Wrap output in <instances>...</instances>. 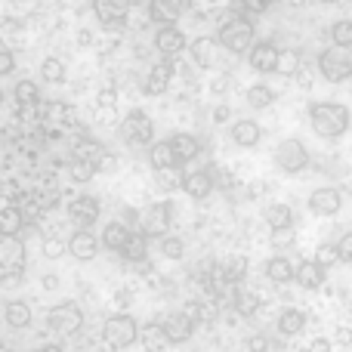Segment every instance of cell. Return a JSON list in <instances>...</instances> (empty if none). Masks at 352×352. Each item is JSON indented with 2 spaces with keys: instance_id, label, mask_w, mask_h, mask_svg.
Wrapping results in <instances>:
<instances>
[{
  "instance_id": "24",
  "label": "cell",
  "mask_w": 352,
  "mask_h": 352,
  "mask_svg": "<svg viewBox=\"0 0 352 352\" xmlns=\"http://www.w3.org/2000/svg\"><path fill=\"white\" fill-rule=\"evenodd\" d=\"M188 53H192V62L198 68H210L217 62V41L213 37H195L188 43Z\"/></svg>"
},
{
  "instance_id": "19",
  "label": "cell",
  "mask_w": 352,
  "mask_h": 352,
  "mask_svg": "<svg viewBox=\"0 0 352 352\" xmlns=\"http://www.w3.org/2000/svg\"><path fill=\"white\" fill-rule=\"evenodd\" d=\"M161 324H164L170 343H186L188 337L195 334V318L188 316V312H170V316H167Z\"/></svg>"
},
{
  "instance_id": "3",
  "label": "cell",
  "mask_w": 352,
  "mask_h": 352,
  "mask_svg": "<svg viewBox=\"0 0 352 352\" xmlns=\"http://www.w3.org/2000/svg\"><path fill=\"white\" fill-rule=\"evenodd\" d=\"M140 324H136V318L133 316H111V318H105V324H102V340H105V346L109 349H127V346H133L136 340H140Z\"/></svg>"
},
{
  "instance_id": "53",
  "label": "cell",
  "mask_w": 352,
  "mask_h": 352,
  "mask_svg": "<svg viewBox=\"0 0 352 352\" xmlns=\"http://www.w3.org/2000/svg\"><path fill=\"white\" fill-rule=\"evenodd\" d=\"M229 118H232L229 105H217V109H213V124H223V121H229Z\"/></svg>"
},
{
  "instance_id": "2",
  "label": "cell",
  "mask_w": 352,
  "mask_h": 352,
  "mask_svg": "<svg viewBox=\"0 0 352 352\" xmlns=\"http://www.w3.org/2000/svg\"><path fill=\"white\" fill-rule=\"evenodd\" d=\"M0 272L6 287H16L25 278V244L19 241V235H3L0 241Z\"/></svg>"
},
{
  "instance_id": "22",
  "label": "cell",
  "mask_w": 352,
  "mask_h": 352,
  "mask_svg": "<svg viewBox=\"0 0 352 352\" xmlns=\"http://www.w3.org/2000/svg\"><path fill=\"white\" fill-rule=\"evenodd\" d=\"M130 235H133V229H130L124 219H115V223H109V226L102 229V248H109V250H115V254H121L124 244L130 241Z\"/></svg>"
},
{
  "instance_id": "49",
  "label": "cell",
  "mask_w": 352,
  "mask_h": 352,
  "mask_svg": "<svg viewBox=\"0 0 352 352\" xmlns=\"http://www.w3.org/2000/svg\"><path fill=\"white\" fill-rule=\"evenodd\" d=\"M337 248H340V256L343 263H352V232H346V235L337 241Z\"/></svg>"
},
{
  "instance_id": "26",
  "label": "cell",
  "mask_w": 352,
  "mask_h": 352,
  "mask_svg": "<svg viewBox=\"0 0 352 352\" xmlns=\"http://www.w3.org/2000/svg\"><path fill=\"white\" fill-rule=\"evenodd\" d=\"M266 278L275 285H287V281L297 278V266H294L287 256H269L266 260Z\"/></svg>"
},
{
  "instance_id": "54",
  "label": "cell",
  "mask_w": 352,
  "mask_h": 352,
  "mask_svg": "<svg viewBox=\"0 0 352 352\" xmlns=\"http://www.w3.org/2000/svg\"><path fill=\"white\" fill-rule=\"evenodd\" d=\"M115 102H118L115 90H102V93H99V105H102V109H111Z\"/></svg>"
},
{
  "instance_id": "40",
  "label": "cell",
  "mask_w": 352,
  "mask_h": 352,
  "mask_svg": "<svg viewBox=\"0 0 352 352\" xmlns=\"http://www.w3.org/2000/svg\"><path fill=\"white\" fill-rule=\"evenodd\" d=\"M158 250H161V256H167V260H182L186 244H182V238H176V235H164V238H158Z\"/></svg>"
},
{
  "instance_id": "14",
  "label": "cell",
  "mask_w": 352,
  "mask_h": 352,
  "mask_svg": "<svg viewBox=\"0 0 352 352\" xmlns=\"http://www.w3.org/2000/svg\"><path fill=\"white\" fill-rule=\"evenodd\" d=\"M173 74H176L173 59H164V56H161L146 74V93L148 96H161V93H167L170 84H173Z\"/></svg>"
},
{
  "instance_id": "6",
  "label": "cell",
  "mask_w": 352,
  "mask_h": 352,
  "mask_svg": "<svg viewBox=\"0 0 352 352\" xmlns=\"http://www.w3.org/2000/svg\"><path fill=\"white\" fill-rule=\"evenodd\" d=\"M219 43H223L229 53H235V56L250 53V50H254V43H256L254 25L241 22V19H232V22L219 25Z\"/></svg>"
},
{
  "instance_id": "8",
  "label": "cell",
  "mask_w": 352,
  "mask_h": 352,
  "mask_svg": "<svg viewBox=\"0 0 352 352\" xmlns=\"http://www.w3.org/2000/svg\"><path fill=\"white\" fill-rule=\"evenodd\" d=\"M275 164H278V170L285 173H300L309 167V148H306V142L300 140H281L278 148H275Z\"/></svg>"
},
{
  "instance_id": "51",
  "label": "cell",
  "mask_w": 352,
  "mask_h": 352,
  "mask_svg": "<svg viewBox=\"0 0 352 352\" xmlns=\"http://www.w3.org/2000/svg\"><path fill=\"white\" fill-rule=\"evenodd\" d=\"M248 352H269V340L263 334H256V337H250V343H248Z\"/></svg>"
},
{
  "instance_id": "52",
  "label": "cell",
  "mask_w": 352,
  "mask_h": 352,
  "mask_svg": "<svg viewBox=\"0 0 352 352\" xmlns=\"http://www.w3.org/2000/svg\"><path fill=\"white\" fill-rule=\"evenodd\" d=\"M334 343H340V346H352V328H337Z\"/></svg>"
},
{
  "instance_id": "47",
  "label": "cell",
  "mask_w": 352,
  "mask_h": 352,
  "mask_svg": "<svg viewBox=\"0 0 352 352\" xmlns=\"http://www.w3.org/2000/svg\"><path fill=\"white\" fill-rule=\"evenodd\" d=\"M158 186L167 188V192H173V188H182V179L173 170H158Z\"/></svg>"
},
{
  "instance_id": "13",
  "label": "cell",
  "mask_w": 352,
  "mask_h": 352,
  "mask_svg": "<svg viewBox=\"0 0 352 352\" xmlns=\"http://www.w3.org/2000/svg\"><path fill=\"white\" fill-rule=\"evenodd\" d=\"M155 50H158L164 59H176L182 50H188V37L182 34V28H176V25H161L158 34H155Z\"/></svg>"
},
{
  "instance_id": "25",
  "label": "cell",
  "mask_w": 352,
  "mask_h": 352,
  "mask_svg": "<svg viewBox=\"0 0 352 352\" xmlns=\"http://www.w3.org/2000/svg\"><path fill=\"white\" fill-rule=\"evenodd\" d=\"M297 285L306 287V291H316V287L324 285V266L318 260H303L297 266Z\"/></svg>"
},
{
  "instance_id": "37",
  "label": "cell",
  "mask_w": 352,
  "mask_h": 352,
  "mask_svg": "<svg viewBox=\"0 0 352 352\" xmlns=\"http://www.w3.org/2000/svg\"><path fill=\"white\" fill-rule=\"evenodd\" d=\"M41 80L43 84H62L65 80V62L50 56V59L41 62Z\"/></svg>"
},
{
  "instance_id": "1",
  "label": "cell",
  "mask_w": 352,
  "mask_h": 352,
  "mask_svg": "<svg viewBox=\"0 0 352 352\" xmlns=\"http://www.w3.org/2000/svg\"><path fill=\"white\" fill-rule=\"evenodd\" d=\"M349 121H352L349 109L340 105V102L322 99V102L309 105V124L318 136H324V140H337V136H343L349 130Z\"/></svg>"
},
{
  "instance_id": "39",
  "label": "cell",
  "mask_w": 352,
  "mask_h": 352,
  "mask_svg": "<svg viewBox=\"0 0 352 352\" xmlns=\"http://www.w3.org/2000/svg\"><path fill=\"white\" fill-rule=\"evenodd\" d=\"M244 272H248V260H244V256H229V260L219 266V278H223V285L226 281H241Z\"/></svg>"
},
{
  "instance_id": "41",
  "label": "cell",
  "mask_w": 352,
  "mask_h": 352,
  "mask_svg": "<svg viewBox=\"0 0 352 352\" xmlns=\"http://www.w3.org/2000/svg\"><path fill=\"white\" fill-rule=\"evenodd\" d=\"M331 43L337 47H352V19H340L331 25Z\"/></svg>"
},
{
  "instance_id": "31",
  "label": "cell",
  "mask_w": 352,
  "mask_h": 352,
  "mask_svg": "<svg viewBox=\"0 0 352 352\" xmlns=\"http://www.w3.org/2000/svg\"><path fill=\"white\" fill-rule=\"evenodd\" d=\"M121 256H124V260H130V263H142V260H146V256H148V235H146V232H133V235H130V241L124 244Z\"/></svg>"
},
{
  "instance_id": "55",
  "label": "cell",
  "mask_w": 352,
  "mask_h": 352,
  "mask_svg": "<svg viewBox=\"0 0 352 352\" xmlns=\"http://www.w3.org/2000/svg\"><path fill=\"white\" fill-rule=\"evenodd\" d=\"M331 346H334V343H331V340H324V337H318V340H312L309 352H331Z\"/></svg>"
},
{
  "instance_id": "32",
  "label": "cell",
  "mask_w": 352,
  "mask_h": 352,
  "mask_svg": "<svg viewBox=\"0 0 352 352\" xmlns=\"http://www.w3.org/2000/svg\"><path fill=\"white\" fill-rule=\"evenodd\" d=\"M266 223H269V229H291L294 226V210H291V204H269L266 207Z\"/></svg>"
},
{
  "instance_id": "11",
  "label": "cell",
  "mask_w": 352,
  "mask_h": 352,
  "mask_svg": "<svg viewBox=\"0 0 352 352\" xmlns=\"http://www.w3.org/2000/svg\"><path fill=\"white\" fill-rule=\"evenodd\" d=\"M278 59H281V50L275 47L272 41H256L254 50L248 53V62L256 74H272L278 72Z\"/></svg>"
},
{
  "instance_id": "45",
  "label": "cell",
  "mask_w": 352,
  "mask_h": 352,
  "mask_svg": "<svg viewBox=\"0 0 352 352\" xmlns=\"http://www.w3.org/2000/svg\"><path fill=\"white\" fill-rule=\"evenodd\" d=\"M275 0H238V6H241L244 12H250V16H260V12L272 10Z\"/></svg>"
},
{
  "instance_id": "5",
  "label": "cell",
  "mask_w": 352,
  "mask_h": 352,
  "mask_svg": "<svg viewBox=\"0 0 352 352\" xmlns=\"http://www.w3.org/2000/svg\"><path fill=\"white\" fill-rule=\"evenodd\" d=\"M47 328L56 331L59 337H74L80 328H84V312H80L78 303L65 300V303H59V306H53V309H50Z\"/></svg>"
},
{
  "instance_id": "34",
  "label": "cell",
  "mask_w": 352,
  "mask_h": 352,
  "mask_svg": "<svg viewBox=\"0 0 352 352\" xmlns=\"http://www.w3.org/2000/svg\"><path fill=\"white\" fill-rule=\"evenodd\" d=\"M140 340H142V346L146 349H164L167 343H170V337H167L164 324L152 322V324H146V328L140 331Z\"/></svg>"
},
{
  "instance_id": "36",
  "label": "cell",
  "mask_w": 352,
  "mask_h": 352,
  "mask_svg": "<svg viewBox=\"0 0 352 352\" xmlns=\"http://www.w3.org/2000/svg\"><path fill=\"white\" fill-rule=\"evenodd\" d=\"M99 164L90 158H74L72 164H68V176H72V182H90L93 176H96Z\"/></svg>"
},
{
  "instance_id": "27",
  "label": "cell",
  "mask_w": 352,
  "mask_h": 352,
  "mask_svg": "<svg viewBox=\"0 0 352 352\" xmlns=\"http://www.w3.org/2000/svg\"><path fill=\"white\" fill-rule=\"evenodd\" d=\"M170 142H173V152H176V158H179V164L198 158V152H201L198 136H192V133H173Z\"/></svg>"
},
{
  "instance_id": "44",
  "label": "cell",
  "mask_w": 352,
  "mask_h": 352,
  "mask_svg": "<svg viewBox=\"0 0 352 352\" xmlns=\"http://www.w3.org/2000/svg\"><path fill=\"white\" fill-rule=\"evenodd\" d=\"M65 250H68V244L62 241L59 235H47V238H43V256H47V260H59Z\"/></svg>"
},
{
  "instance_id": "28",
  "label": "cell",
  "mask_w": 352,
  "mask_h": 352,
  "mask_svg": "<svg viewBox=\"0 0 352 352\" xmlns=\"http://www.w3.org/2000/svg\"><path fill=\"white\" fill-rule=\"evenodd\" d=\"M306 328V312L303 309H285L278 316V334L281 337H297Z\"/></svg>"
},
{
  "instance_id": "58",
  "label": "cell",
  "mask_w": 352,
  "mask_h": 352,
  "mask_svg": "<svg viewBox=\"0 0 352 352\" xmlns=\"http://www.w3.org/2000/svg\"><path fill=\"white\" fill-rule=\"evenodd\" d=\"M37 352H65V349H62L59 343H43V346L37 349Z\"/></svg>"
},
{
  "instance_id": "18",
  "label": "cell",
  "mask_w": 352,
  "mask_h": 352,
  "mask_svg": "<svg viewBox=\"0 0 352 352\" xmlns=\"http://www.w3.org/2000/svg\"><path fill=\"white\" fill-rule=\"evenodd\" d=\"M68 250H72V256L74 260H80V263H90L93 256L99 254V238L93 235L90 229H78L72 235V241H68Z\"/></svg>"
},
{
  "instance_id": "38",
  "label": "cell",
  "mask_w": 352,
  "mask_h": 352,
  "mask_svg": "<svg viewBox=\"0 0 352 352\" xmlns=\"http://www.w3.org/2000/svg\"><path fill=\"white\" fill-rule=\"evenodd\" d=\"M12 96H16L19 109H31V105H37V99H41V90H37L34 80H19Z\"/></svg>"
},
{
  "instance_id": "10",
  "label": "cell",
  "mask_w": 352,
  "mask_h": 352,
  "mask_svg": "<svg viewBox=\"0 0 352 352\" xmlns=\"http://www.w3.org/2000/svg\"><path fill=\"white\" fill-rule=\"evenodd\" d=\"M170 226H173V204L170 201H158V204H152L148 213L142 217V232L152 235V238L170 235Z\"/></svg>"
},
{
  "instance_id": "7",
  "label": "cell",
  "mask_w": 352,
  "mask_h": 352,
  "mask_svg": "<svg viewBox=\"0 0 352 352\" xmlns=\"http://www.w3.org/2000/svg\"><path fill=\"white\" fill-rule=\"evenodd\" d=\"M121 140L127 142V146H148V142L155 140L152 118H148L142 109L127 111V118L121 121Z\"/></svg>"
},
{
  "instance_id": "4",
  "label": "cell",
  "mask_w": 352,
  "mask_h": 352,
  "mask_svg": "<svg viewBox=\"0 0 352 352\" xmlns=\"http://www.w3.org/2000/svg\"><path fill=\"white\" fill-rule=\"evenodd\" d=\"M318 74L331 84H343L352 78V50L349 47H328L318 56Z\"/></svg>"
},
{
  "instance_id": "59",
  "label": "cell",
  "mask_w": 352,
  "mask_h": 352,
  "mask_svg": "<svg viewBox=\"0 0 352 352\" xmlns=\"http://www.w3.org/2000/svg\"><path fill=\"white\" fill-rule=\"evenodd\" d=\"M318 3H337V0H318Z\"/></svg>"
},
{
  "instance_id": "42",
  "label": "cell",
  "mask_w": 352,
  "mask_h": 352,
  "mask_svg": "<svg viewBox=\"0 0 352 352\" xmlns=\"http://www.w3.org/2000/svg\"><path fill=\"white\" fill-rule=\"evenodd\" d=\"M316 260L322 263L324 269H331V266H337V263H343V256H340V248H337V244H318Z\"/></svg>"
},
{
  "instance_id": "57",
  "label": "cell",
  "mask_w": 352,
  "mask_h": 352,
  "mask_svg": "<svg viewBox=\"0 0 352 352\" xmlns=\"http://www.w3.org/2000/svg\"><path fill=\"white\" fill-rule=\"evenodd\" d=\"M43 287H47V291H56V287H59V275H43Z\"/></svg>"
},
{
  "instance_id": "15",
  "label": "cell",
  "mask_w": 352,
  "mask_h": 352,
  "mask_svg": "<svg viewBox=\"0 0 352 352\" xmlns=\"http://www.w3.org/2000/svg\"><path fill=\"white\" fill-rule=\"evenodd\" d=\"M340 207H343V195L334 186H322L309 195V210L318 213V217H334V213H340Z\"/></svg>"
},
{
  "instance_id": "29",
  "label": "cell",
  "mask_w": 352,
  "mask_h": 352,
  "mask_svg": "<svg viewBox=\"0 0 352 352\" xmlns=\"http://www.w3.org/2000/svg\"><path fill=\"white\" fill-rule=\"evenodd\" d=\"M244 102H248L250 109H256V111L272 109L275 90H272V87H266V84H250L248 90H244Z\"/></svg>"
},
{
  "instance_id": "56",
  "label": "cell",
  "mask_w": 352,
  "mask_h": 352,
  "mask_svg": "<svg viewBox=\"0 0 352 352\" xmlns=\"http://www.w3.org/2000/svg\"><path fill=\"white\" fill-rule=\"evenodd\" d=\"M78 43H80V47H90V43H93V31H78Z\"/></svg>"
},
{
  "instance_id": "35",
  "label": "cell",
  "mask_w": 352,
  "mask_h": 352,
  "mask_svg": "<svg viewBox=\"0 0 352 352\" xmlns=\"http://www.w3.org/2000/svg\"><path fill=\"white\" fill-rule=\"evenodd\" d=\"M232 306H235L238 316H254L260 309V297H256L250 287H235V297H232Z\"/></svg>"
},
{
  "instance_id": "43",
  "label": "cell",
  "mask_w": 352,
  "mask_h": 352,
  "mask_svg": "<svg viewBox=\"0 0 352 352\" xmlns=\"http://www.w3.org/2000/svg\"><path fill=\"white\" fill-rule=\"evenodd\" d=\"M297 72H300V56H297V50H281L278 74H285V78H294Z\"/></svg>"
},
{
  "instance_id": "50",
  "label": "cell",
  "mask_w": 352,
  "mask_h": 352,
  "mask_svg": "<svg viewBox=\"0 0 352 352\" xmlns=\"http://www.w3.org/2000/svg\"><path fill=\"white\" fill-rule=\"evenodd\" d=\"M210 90H213V96H223V93L229 90V74H217L213 84H210Z\"/></svg>"
},
{
  "instance_id": "16",
  "label": "cell",
  "mask_w": 352,
  "mask_h": 352,
  "mask_svg": "<svg viewBox=\"0 0 352 352\" xmlns=\"http://www.w3.org/2000/svg\"><path fill=\"white\" fill-rule=\"evenodd\" d=\"M41 121L47 130H65L74 124V109L68 102H62V99H53V102H47L41 109Z\"/></svg>"
},
{
  "instance_id": "23",
  "label": "cell",
  "mask_w": 352,
  "mask_h": 352,
  "mask_svg": "<svg viewBox=\"0 0 352 352\" xmlns=\"http://www.w3.org/2000/svg\"><path fill=\"white\" fill-rule=\"evenodd\" d=\"M182 16V0H152L148 3V19L158 25H173Z\"/></svg>"
},
{
  "instance_id": "30",
  "label": "cell",
  "mask_w": 352,
  "mask_h": 352,
  "mask_svg": "<svg viewBox=\"0 0 352 352\" xmlns=\"http://www.w3.org/2000/svg\"><path fill=\"white\" fill-rule=\"evenodd\" d=\"M22 229H25V213H22V207L6 204L3 210H0V232H3V235H19Z\"/></svg>"
},
{
  "instance_id": "21",
  "label": "cell",
  "mask_w": 352,
  "mask_h": 352,
  "mask_svg": "<svg viewBox=\"0 0 352 352\" xmlns=\"http://www.w3.org/2000/svg\"><path fill=\"white\" fill-rule=\"evenodd\" d=\"M148 164L155 167V173L158 170H173V167L179 164V158H176V152H173V142L170 140L152 142V148H148Z\"/></svg>"
},
{
  "instance_id": "46",
  "label": "cell",
  "mask_w": 352,
  "mask_h": 352,
  "mask_svg": "<svg viewBox=\"0 0 352 352\" xmlns=\"http://www.w3.org/2000/svg\"><path fill=\"white\" fill-rule=\"evenodd\" d=\"M294 241H297V235H294L291 229H275V232H272V248H281V250H285V248H291Z\"/></svg>"
},
{
  "instance_id": "33",
  "label": "cell",
  "mask_w": 352,
  "mask_h": 352,
  "mask_svg": "<svg viewBox=\"0 0 352 352\" xmlns=\"http://www.w3.org/2000/svg\"><path fill=\"white\" fill-rule=\"evenodd\" d=\"M3 318H6L10 328H28L31 324V306L25 303V300H12V303H6Z\"/></svg>"
},
{
  "instance_id": "12",
  "label": "cell",
  "mask_w": 352,
  "mask_h": 352,
  "mask_svg": "<svg viewBox=\"0 0 352 352\" xmlns=\"http://www.w3.org/2000/svg\"><path fill=\"white\" fill-rule=\"evenodd\" d=\"M99 201L93 195H80V198L68 201V219H72L74 229H90L93 223L99 219Z\"/></svg>"
},
{
  "instance_id": "20",
  "label": "cell",
  "mask_w": 352,
  "mask_h": 352,
  "mask_svg": "<svg viewBox=\"0 0 352 352\" xmlns=\"http://www.w3.org/2000/svg\"><path fill=\"white\" fill-rule=\"evenodd\" d=\"M229 136H232V142H235V146H241V148H254V146H260L263 130H260V124H256V121H250V118H241V121L232 124Z\"/></svg>"
},
{
  "instance_id": "48",
  "label": "cell",
  "mask_w": 352,
  "mask_h": 352,
  "mask_svg": "<svg viewBox=\"0 0 352 352\" xmlns=\"http://www.w3.org/2000/svg\"><path fill=\"white\" fill-rule=\"evenodd\" d=\"M16 72V56L10 47H0V74H12Z\"/></svg>"
},
{
  "instance_id": "17",
  "label": "cell",
  "mask_w": 352,
  "mask_h": 352,
  "mask_svg": "<svg viewBox=\"0 0 352 352\" xmlns=\"http://www.w3.org/2000/svg\"><path fill=\"white\" fill-rule=\"evenodd\" d=\"M213 186H217V176H213L210 170H188L186 176H182V192L195 201L207 198V195L213 192Z\"/></svg>"
},
{
  "instance_id": "9",
  "label": "cell",
  "mask_w": 352,
  "mask_h": 352,
  "mask_svg": "<svg viewBox=\"0 0 352 352\" xmlns=\"http://www.w3.org/2000/svg\"><path fill=\"white\" fill-rule=\"evenodd\" d=\"M93 12L102 22V28L121 31L130 16V0H93Z\"/></svg>"
}]
</instances>
